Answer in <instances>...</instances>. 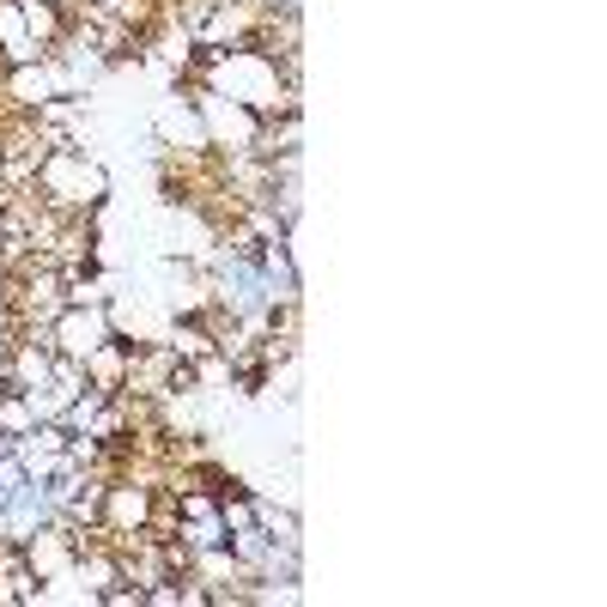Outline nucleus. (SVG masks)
<instances>
[{"mask_svg": "<svg viewBox=\"0 0 607 607\" xmlns=\"http://www.w3.org/2000/svg\"><path fill=\"white\" fill-rule=\"evenodd\" d=\"M37 201L61 219H85V213H104L110 207V171L85 152V146H55L49 159L37 164L31 176Z\"/></svg>", "mask_w": 607, "mask_h": 607, "instance_id": "obj_1", "label": "nucleus"}, {"mask_svg": "<svg viewBox=\"0 0 607 607\" xmlns=\"http://www.w3.org/2000/svg\"><path fill=\"white\" fill-rule=\"evenodd\" d=\"M110 334H116V304H61L49 317V346L61 358H85Z\"/></svg>", "mask_w": 607, "mask_h": 607, "instance_id": "obj_2", "label": "nucleus"}, {"mask_svg": "<svg viewBox=\"0 0 607 607\" xmlns=\"http://www.w3.org/2000/svg\"><path fill=\"white\" fill-rule=\"evenodd\" d=\"M128 334H110V341H98L92 346V353H85L80 358V365H85V383H98V389H110V396H116V389H122V377H128Z\"/></svg>", "mask_w": 607, "mask_h": 607, "instance_id": "obj_3", "label": "nucleus"}, {"mask_svg": "<svg viewBox=\"0 0 607 607\" xmlns=\"http://www.w3.org/2000/svg\"><path fill=\"white\" fill-rule=\"evenodd\" d=\"M255 523H262V535L267 541H279V547H304V535H298V511H279V504H267L262 499V511H255Z\"/></svg>", "mask_w": 607, "mask_h": 607, "instance_id": "obj_4", "label": "nucleus"}]
</instances>
